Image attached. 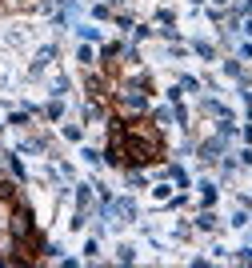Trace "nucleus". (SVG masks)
<instances>
[{"instance_id":"4","label":"nucleus","mask_w":252,"mask_h":268,"mask_svg":"<svg viewBox=\"0 0 252 268\" xmlns=\"http://www.w3.org/2000/svg\"><path fill=\"white\" fill-rule=\"evenodd\" d=\"M108 216H120L116 224H124V220H132V216H136V208H132V200H116V204L108 208Z\"/></svg>"},{"instance_id":"3","label":"nucleus","mask_w":252,"mask_h":268,"mask_svg":"<svg viewBox=\"0 0 252 268\" xmlns=\"http://www.w3.org/2000/svg\"><path fill=\"white\" fill-rule=\"evenodd\" d=\"M116 104L128 108V112H140V108L148 104V84L140 80V84H120V92H116Z\"/></svg>"},{"instance_id":"2","label":"nucleus","mask_w":252,"mask_h":268,"mask_svg":"<svg viewBox=\"0 0 252 268\" xmlns=\"http://www.w3.org/2000/svg\"><path fill=\"white\" fill-rule=\"evenodd\" d=\"M160 132L152 124H140V120H128V124H116L112 136H108V160L112 164H152L160 160Z\"/></svg>"},{"instance_id":"5","label":"nucleus","mask_w":252,"mask_h":268,"mask_svg":"<svg viewBox=\"0 0 252 268\" xmlns=\"http://www.w3.org/2000/svg\"><path fill=\"white\" fill-rule=\"evenodd\" d=\"M248 28H252V24H248Z\"/></svg>"},{"instance_id":"1","label":"nucleus","mask_w":252,"mask_h":268,"mask_svg":"<svg viewBox=\"0 0 252 268\" xmlns=\"http://www.w3.org/2000/svg\"><path fill=\"white\" fill-rule=\"evenodd\" d=\"M40 252V236L32 232L28 208L12 192V184L0 180V260H32Z\"/></svg>"}]
</instances>
